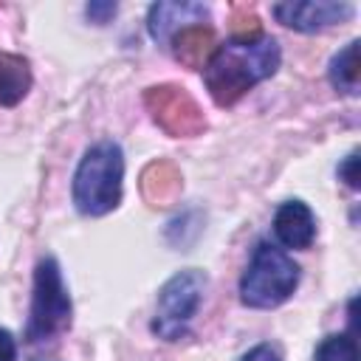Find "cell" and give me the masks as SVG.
Instances as JSON below:
<instances>
[{
    "mask_svg": "<svg viewBox=\"0 0 361 361\" xmlns=\"http://www.w3.org/2000/svg\"><path fill=\"white\" fill-rule=\"evenodd\" d=\"M279 45L268 34L231 37L214 48L203 68V82L217 107L237 104L254 85L265 82L279 68Z\"/></svg>",
    "mask_w": 361,
    "mask_h": 361,
    "instance_id": "6da1fadb",
    "label": "cell"
},
{
    "mask_svg": "<svg viewBox=\"0 0 361 361\" xmlns=\"http://www.w3.org/2000/svg\"><path fill=\"white\" fill-rule=\"evenodd\" d=\"M124 152L116 141H96L73 172V206L85 217H102L121 203Z\"/></svg>",
    "mask_w": 361,
    "mask_h": 361,
    "instance_id": "7a4b0ae2",
    "label": "cell"
},
{
    "mask_svg": "<svg viewBox=\"0 0 361 361\" xmlns=\"http://www.w3.org/2000/svg\"><path fill=\"white\" fill-rule=\"evenodd\" d=\"M299 285V265L274 243H259L240 279V299L248 307L271 310L293 296Z\"/></svg>",
    "mask_w": 361,
    "mask_h": 361,
    "instance_id": "3957f363",
    "label": "cell"
},
{
    "mask_svg": "<svg viewBox=\"0 0 361 361\" xmlns=\"http://www.w3.org/2000/svg\"><path fill=\"white\" fill-rule=\"evenodd\" d=\"M73 305L54 257H42L34 268V290H31V310L25 324V338L31 344L48 341L71 327Z\"/></svg>",
    "mask_w": 361,
    "mask_h": 361,
    "instance_id": "277c9868",
    "label": "cell"
},
{
    "mask_svg": "<svg viewBox=\"0 0 361 361\" xmlns=\"http://www.w3.org/2000/svg\"><path fill=\"white\" fill-rule=\"evenodd\" d=\"M206 285H209V276L200 268H186L169 276L158 290L152 333L164 341H178L180 336H186L189 322L195 319L203 302Z\"/></svg>",
    "mask_w": 361,
    "mask_h": 361,
    "instance_id": "5b68a950",
    "label": "cell"
},
{
    "mask_svg": "<svg viewBox=\"0 0 361 361\" xmlns=\"http://www.w3.org/2000/svg\"><path fill=\"white\" fill-rule=\"evenodd\" d=\"M144 104L155 124L172 138H192L206 130V116L197 102L178 85H155L147 87Z\"/></svg>",
    "mask_w": 361,
    "mask_h": 361,
    "instance_id": "8992f818",
    "label": "cell"
},
{
    "mask_svg": "<svg viewBox=\"0 0 361 361\" xmlns=\"http://www.w3.org/2000/svg\"><path fill=\"white\" fill-rule=\"evenodd\" d=\"M271 11L282 25L302 34L338 25L355 14L350 3H336V0H296V3L290 0V3H276Z\"/></svg>",
    "mask_w": 361,
    "mask_h": 361,
    "instance_id": "52a82bcc",
    "label": "cell"
},
{
    "mask_svg": "<svg viewBox=\"0 0 361 361\" xmlns=\"http://www.w3.org/2000/svg\"><path fill=\"white\" fill-rule=\"evenodd\" d=\"M209 17V6L206 3H192V0H161L149 6L147 14V28L149 37L158 45H169L172 37L189 25H203V20Z\"/></svg>",
    "mask_w": 361,
    "mask_h": 361,
    "instance_id": "ba28073f",
    "label": "cell"
},
{
    "mask_svg": "<svg viewBox=\"0 0 361 361\" xmlns=\"http://www.w3.org/2000/svg\"><path fill=\"white\" fill-rule=\"evenodd\" d=\"M274 234L285 248L305 251L316 237V217L307 203L285 200L274 214Z\"/></svg>",
    "mask_w": 361,
    "mask_h": 361,
    "instance_id": "9c48e42d",
    "label": "cell"
},
{
    "mask_svg": "<svg viewBox=\"0 0 361 361\" xmlns=\"http://www.w3.org/2000/svg\"><path fill=\"white\" fill-rule=\"evenodd\" d=\"M169 45H172L175 59L183 62L186 68H195V71H203L206 62H209V56L217 48L214 31L209 25H189V28L178 31Z\"/></svg>",
    "mask_w": 361,
    "mask_h": 361,
    "instance_id": "30bf717a",
    "label": "cell"
},
{
    "mask_svg": "<svg viewBox=\"0 0 361 361\" xmlns=\"http://www.w3.org/2000/svg\"><path fill=\"white\" fill-rule=\"evenodd\" d=\"M183 186L180 172L169 164V161H152L144 172H141V192L152 206H166L178 197Z\"/></svg>",
    "mask_w": 361,
    "mask_h": 361,
    "instance_id": "8fae6325",
    "label": "cell"
},
{
    "mask_svg": "<svg viewBox=\"0 0 361 361\" xmlns=\"http://www.w3.org/2000/svg\"><path fill=\"white\" fill-rule=\"evenodd\" d=\"M31 90V68L28 59L20 54L0 51V104L14 107Z\"/></svg>",
    "mask_w": 361,
    "mask_h": 361,
    "instance_id": "7c38bea8",
    "label": "cell"
},
{
    "mask_svg": "<svg viewBox=\"0 0 361 361\" xmlns=\"http://www.w3.org/2000/svg\"><path fill=\"white\" fill-rule=\"evenodd\" d=\"M327 79L338 93L355 96L358 93V39H350L327 68Z\"/></svg>",
    "mask_w": 361,
    "mask_h": 361,
    "instance_id": "4fadbf2b",
    "label": "cell"
},
{
    "mask_svg": "<svg viewBox=\"0 0 361 361\" xmlns=\"http://www.w3.org/2000/svg\"><path fill=\"white\" fill-rule=\"evenodd\" d=\"M316 361H361L358 358V344L353 336H327L316 347Z\"/></svg>",
    "mask_w": 361,
    "mask_h": 361,
    "instance_id": "5bb4252c",
    "label": "cell"
},
{
    "mask_svg": "<svg viewBox=\"0 0 361 361\" xmlns=\"http://www.w3.org/2000/svg\"><path fill=\"white\" fill-rule=\"evenodd\" d=\"M116 11H118V6H116V3H110V0H93V3H87V6H85L87 20H90V23H96V25L110 23V20L116 17Z\"/></svg>",
    "mask_w": 361,
    "mask_h": 361,
    "instance_id": "9a60e30c",
    "label": "cell"
},
{
    "mask_svg": "<svg viewBox=\"0 0 361 361\" xmlns=\"http://www.w3.org/2000/svg\"><path fill=\"white\" fill-rule=\"evenodd\" d=\"M338 178H341L350 189H358V186H361V175H358V149H353V152L338 164Z\"/></svg>",
    "mask_w": 361,
    "mask_h": 361,
    "instance_id": "2e32d148",
    "label": "cell"
},
{
    "mask_svg": "<svg viewBox=\"0 0 361 361\" xmlns=\"http://www.w3.org/2000/svg\"><path fill=\"white\" fill-rule=\"evenodd\" d=\"M240 361H282V358H279V353H276L271 344H257V347H251Z\"/></svg>",
    "mask_w": 361,
    "mask_h": 361,
    "instance_id": "e0dca14e",
    "label": "cell"
},
{
    "mask_svg": "<svg viewBox=\"0 0 361 361\" xmlns=\"http://www.w3.org/2000/svg\"><path fill=\"white\" fill-rule=\"evenodd\" d=\"M14 358H17V341L6 327H0V361H14Z\"/></svg>",
    "mask_w": 361,
    "mask_h": 361,
    "instance_id": "ac0fdd59",
    "label": "cell"
}]
</instances>
